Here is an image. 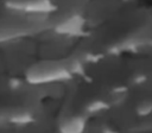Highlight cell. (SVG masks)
Returning a JSON list of instances; mask_svg holds the SVG:
<instances>
[{
    "mask_svg": "<svg viewBox=\"0 0 152 133\" xmlns=\"http://www.w3.org/2000/svg\"><path fill=\"white\" fill-rule=\"evenodd\" d=\"M42 109L39 86L24 78L0 82V127L38 119Z\"/></svg>",
    "mask_w": 152,
    "mask_h": 133,
    "instance_id": "6da1fadb",
    "label": "cell"
},
{
    "mask_svg": "<svg viewBox=\"0 0 152 133\" xmlns=\"http://www.w3.org/2000/svg\"><path fill=\"white\" fill-rule=\"evenodd\" d=\"M24 40L18 39L0 44V82L24 78V72L34 59L36 52L34 45Z\"/></svg>",
    "mask_w": 152,
    "mask_h": 133,
    "instance_id": "7a4b0ae2",
    "label": "cell"
}]
</instances>
